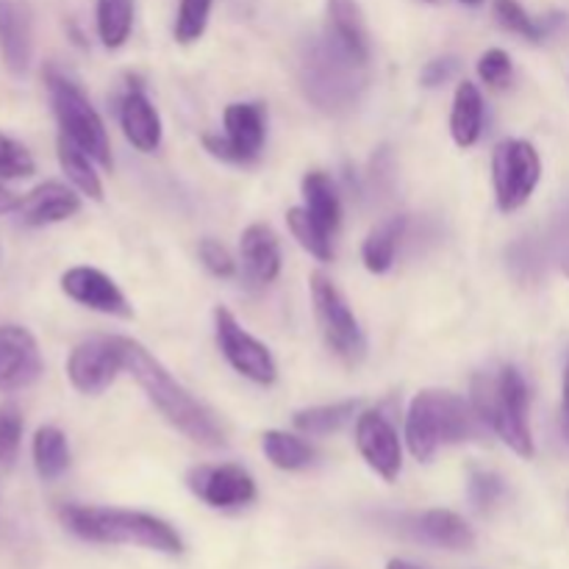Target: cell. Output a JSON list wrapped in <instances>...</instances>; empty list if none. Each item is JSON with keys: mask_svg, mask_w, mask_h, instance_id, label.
Here are the masks:
<instances>
[{"mask_svg": "<svg viewBox=\"0 0 569 569\" xmlns=\"http://www.w3.org/2000/svg\"><path fill=\"white\" fill-rule=\"evenodd\" d=\"M122 359H126V372L137 378L139 387L144 389L150 403L159 409V415L170 422L176 431L192 439L203 448H226V428L214 417V411L206 409L194 395H189L137 339L120 337Z\"/></svg>", "mask_w": 569, "mask_h": 569, "instance_id": "obj_1", "label": "cell"}, {"mask_svg": "<svg viewBox=\"0 0 569 569\" xmlns=\"http://www.w3.org/2000/svg\"><path fill=\"white\" fill-rule=\"evenodd\" d=\"M61 522L72 537L94 545H133L156 553H183V542L170 522L144 511L106 509V506L67 503L59 511Z\"/></svg>", "mask_w": 569, "mask_h": 569, "instance_id": "obj_2", "label": "cell"}, {"mask_svg": "<svg viewBox=\"0 0 569 569\" xmlns=\"http://www.w3.org/2000/svg\"><path fill=\"white\" fill-rule=\"evenodd\" d=\"M481 426L470 400L445 389H426L411 400L406 415V445L417 461H431L439 448L481 437Z\"/></svg>", "mask_w": 569, "mask_h": 569, "instance_id": "obj_3", "label": "cell"}, {"mask_svg": "<svg viewBox=\"0 0 569 569\" xmlns=\"http://www.w3.org/2000/svg\"><path fill=\"white\" fill-rule=\"evenodd\" d=\"M470 395L472 409L481 417L483 426L492 428L500 437V442L509 445L517 456L531 459L533 437L531 426H528L531 392H528L526 376L511 365L500 367L495 376L478 372V376L472 378Z\"/></svg>", "mask_w": 569, "mask_h": 569, "instance_id": "obj_4", "label": "cell"}, {"mask_svg": "<svg viewBox=\"0 0 569 569\" xmlns=\"http://www.w3.org/2000/svg\"><path fill=\"white\" fill-rule=\"evenodd\" d=\"M298 81L306 98L328 114H342L359 103L367 87V67L356 64L331 39H309L300 50Z\"/></svg>", "mask_w": 569, "mask_h": 569, "instance_id": "obj_5", "label": "cell"}, {"mask_svg": "<svg viewBox=\"0 0 569 569\" xmlns=\"http://www.w3.org/2000/svg\"><path fill=\"white\" fill-rule=\"evenodd\" d=\"M44 87H48L50 106H53V114L59 120V131L67 139H72L78 148L87 150L100 167L111 170L114 161H111L109 131H106L98 109L81 92V87L56 67H44Z\"/></svg>", "mask_w": 569, "mask_h": 569, "instance_id": "obj_6", "label": "cell"}, {"mask_svg": "<svg viewBox=\"0 0 569 569\" xmlns=\"http://www.w3.org/2000/svg\"><path fill=\"white\" fill-rule=\"evenodd\" d=\"M311 303H315L317 326H320L322 339L328 348L345 361V365L356 367L365 361L367 356V337L361 331L359 320H356L353 309L348 300L342 298L333 281L322 272L311 276Z\"/></svg>", "mask_w": 569, "mask_h": 569, "instance_id": "obj_7", "label": "cell"}, {"mask_svg": "<svg viewBox=\"0 0 569 569\" xmlns=\"http://www.w3.org/2000/svg\"><path fill=\"white\" fill-rule=\"evenodd\" d=\"M542 181V159L526 139H503L492 153L495 200L503 214L520 211Z\"/></svg>", "mask_w": 569, "mask_h": 569, "instance_id": "obj_8", "label": "cell"}, {"mask_svg": "<svg viewBox=\"0 0 569 569\" xmlns=\"http://www.w3.org/2000/svg\"><path fill=\"white\" fill-rule=\"evenodd\" d=\"M226 133H206L203 148L228 164H253L267 142V106L231 103L222 114Z\"/></svg>", "mask_w": 569, "mask_h": 569, "instance_id": "obj_9", "label": "cell"}, {"mask_svg": "<svg viewBox=\"0 0 569 569\" xmlns=\"http://www.w3.org/2000/svg\"><path fill=\"white\" fill-rule=\"evenodd\" d=\"M214 337L222 356H226V361L239 372V376L259 383V387L276 383L278 365L276 359H272L270 348H267L264 342H259L253 333L244 331V328L239 326L237 317H233L226 306H217L214 309Z\"/></svg>", "mask_w": 569, "mask_h": 569, "instance_id": "obj_10", "label": "cell"}, {"mask_svg": "<svg viewBox=\"0 0 569 569\" xmlns=\"http://www.w3.org/2000/svg\"><path fill=\"white\" fill-rule=\"evenodd\" d=\"M126 372L120 337H89L72 348L67 359V378L81 395L98 398L103 395L117 376Z\"/></svg>", "mask_w": 569, "mask_h": 569, "instance_id": "obj_11", "label": "cell"}, {"mask_svg": "<svg viewBox=\"0 0 569 569\" xmlns=\"http://www.w3.org/2000/svg\"><path fill=\"white\" fill-rule=\"evenodd\" d=\"M356 448L361 459L376 470L383 481H398L403 470V450H400V437L389 417L381 409H370L356 420Z\"/></svg>", "mask_w": 569, "mask_h": 569, "instance_id": "obj_12", "label": "cell"}, {"mask_svg": "<svg viewBox=\"0 0 569 569\" xmlns=\"http://www.w3.org/2000/svg\"><path fill=\"white\" fill-rule=\"evenodd\" d=\"M187 483L211 509H242L256 500V481L237 465L194 467Z\"/></svg>", "mask_w": 569, "mask_h": 569, "instance_id": "obj_13", "label": "cell"}, {"mask_svg": "<svg viewBox=\"0 0 569 569\" xmlns=\"http://www.w3.org/2000/svg\"><path fill=\"white\" fill-rule=\"evenodd\" d=\"M42 353L22 326H0V392H20L42 376Z\"/></svg>", "mask_w": 569, "mask_h": 569, "instance_id": "obj_14", "label": "cell"}, {"mask_svg": "<svg viewBox=\"0 0 569 569\" xmlns=\"http://www.w3.org/2000/svg\"><path fill=\"white\" fill-rule=\"evenodd\" d=\"M61 289L78 306H87V309L100 311V315L122 317V320L133 315L122 289L106 272L94 270V267H70L61 276Z\"/></svg>", "mask_w": 569, "mask_h": 569, "instance_id": "obj_15", "label": "cell"}, {"mask_svg": "<svg viewBox=\"0 0 569 569\" xmlns=\"http://www.w3.org/2000/svg\"><path fill=\"white\" fill-rule=\"evenodd\" d=\"M78 211H81V198L59 181L39 183L26 198H20V206H17L20 222L28 228L56 226V222L76 217Z\"/></svg>", "mask_w": 569, "mask_h": 569, "instance_id": "obj_16", "label": "cell"}, {"mask_svg": "<svg viewBox=\"0 0 569 569\" xmlns=\"http://www.w3.org/2000/svg\"><path fill=\"white\" fill-rule=\"evenodd\" d=\"M117 114H120L122 133H126V139L139 150V153H153V150H159L161 117L139 83L128 87V92L122 94Z\"/></svg>", "mask_w": 569, "mask_h": 569, "instance_id": "obj_17", "label": "cell"}, {"mask_svg": "<svg viewBox=\"0 0 569 569\" xmlns=\"http://www.w3.org/2000/svg\"><path fill=\"white\" fill-rule=\"evenodd\" d=\"M326 37L356 64L367 67L370 61V33L365 14L356 0H328V31Z\"/></svg>", "mask_w": 569, "mask_h": 569, "instance_id": "obj_18", "label": "cell"}, {"mask_svg": "<svg viewBox=\"0 0 569 569\" xmlns=\"http://www.w3.org/2000/svg\"><path fill=\"white\" fill-rule=\"evenodd\" d=\"M239 250H242V267L244 276L259 287L276 281L281 276V242H278L276 231L264 222H253L242 231L239 239Z\"/></svg>", "mask_w": 569, "mask_h": 569, "instance_id": "obj_19", "label": "cell"}, {"mask_svg": "<svg viewBox=\"0 0 569 569\" xmlns=\"http://www.w3.org/2000/svg\"><path fill=\"white\" fill-rule=\"evenodd\" d=\"M411 531L422 542L437 545V548L445 550H470L476 545V533L467 526L465 517L448 509H431L426 515L415 517Z\"/></svg>", "mask_w": 569, "mask_h": 569, "instance_id": "obj_20", "label": "cell"}, {"mask_svg": "<svg viewBox=\"0 0 569 569\" xmlns=\"http://www.w3.org/2000/svg\"><path fill=\"white\" fill-rule=\"evenodd\" d=\"M0 53L14 76H26L31 64V28L26 11L11 0H0Z\"/></svg>", "mask_w": 569, "mask_h": 569, "instance_id": "obj_21", "label": "cell"}, {"mask_svg": "<svg viewBox=\"0 0 569 569\" xmlns=\"http://www.w3.org/2000/svg\"><path fill=\"white\" fill-rule=\"evenodd\" d=\"M450 133L459 148H472L483 133V94L472 81H461L453 94Z\"/></svg>", "mask_w": 569, "mask_h": 569, "instance_id": "obj_22", "label": "cell"}, {"mask_svg": "<svg viewBox=\"0 0 569 569\" xmlns=\"http://www.w3.org/2000/svg\"><path fill=\"white\" fill-rule=\"evenodd\" d=\"M409 220L403 214H395L389 220L378 222L370 233H367L365 244H361V261L370 272L383 276V272L392 270L395 256H398L400 242H403V233Z\"/></svg>", "mask_w": 569, "mask_h": 569, "instance_id": "obj_23", "label": "cell"}, {"mask_svg": "<svg viewBox=\"0 0 569 569\" xmlns=\"http://www.w3.org/2000/svg\"><path fill=\"white\" fill-rule=\"evenodd\" d=\"M303 200L309 214L326 228L328 233H337L339 226H342V200H339L337 183L320 170H311L303 176Z\"/></svg>", "mask_w": 569, "mask_h": 569, "instance_id": "obj_24", "label": "cell"}, {"mask_svg": "<svg viewBox=\"0 0 569 569\" xmlns=\"http://www.w3.org/2000/svg\"><path fill=\"white\" fill-rule=\"evenodd\" d=\"M56 150H59V164L61 170H64L67 181H70L78 192L87 194V198L103 200V183H100V176L94 172V164H98V161H94L87 150L78 148L72 139H67L64 133H59Z\"/></svg>", "mask_w": 569, "mask_h": 569, "instance_id": "obj_25", "label": "cell"}, {"mask_svg": "<svg viewBox=\"0 0 569 569\" xmlns=\"http://www.w3.org/2000/svg\"><path fill=\"white\" fill-rule=\"evenodd\" d=\"M495 17H498L500 28L528 39V42H545V39L556 31V26L565 20L561 14L531 17L522 9L520 0H495Z\"/></svg>", "mask_w": 569, "mask_h": 569, "instance_id": "obj_26", "label": "cell"}, {"mask_svg": "<svg viewBox=\"0 0 569 569\" xmlns=\"http://www.w3.org/2000/svg\"><path fill=\"white\" fill-rule=\"evenodd\" d=\"M359 403L356 400H339V403L311 406V409H300L292 415V426L298 428L303 437H328L337 433L339 428L348 426L353 420Z\"/></svg>", "mask_w": 569, "mask_h": 569, "instance_id": "obj_27", "label": "cell"}, {"mask_svg": "<svg viewBox=\"0 0 569 569\" xmlns=\"http://www.w3.org/2000/svg\"><path fill=\"white\" fill-rule=\"evenodd\" d=\"M33 467H37L39 478L44 481H56L64 476L70 467V445H67L64 431L56 426H42L33 433Z\"/></svg>", "mask_w": 569, "mask_h": 569, "instance_id": "obj_28", "label": "cell"}, {"mask_svg": "<svg viewBox=\"0 0 569 569\" xmlns=\"http://www.w3.org/2000/svg\"><path fill=\"white\" fill-rule=\"evenodd\" d=\"M261 450H264V456L270 459L272 467L287 472L303 470V467H309L311 459H315V450H311L303 439L287 431H267L264 437H261Z\"/></svg>", "mask_w": 569, "mask_h": 569, "instance_id": "obj_29", "label": "cell"}, {"mask_svg": "<svg viewBox=\"0 0 569 569\" xmlns=\"http://www.w3.org/2000/svg\"><path fill=\"white\" fill-rule=\"evenodd\" d=\"M287 226L303 250H309L317 261L333 259V237L309 214L306 206H295L287 211Z\"/></svg>", "mask_w": 569, "mask_h": 569, "instance_id": "obj_30", "label": "cell"}, {"mask_svg": "<svg viewBox=\"0 0 569 569\" xmlns=\"http://www.w3.org/2000/svg\"><path fill=\"white\" fill-rule=\"evenodd\" d=\"M133 28V0H98V37L109 50L122 48Z\"/></svg>", "mask_w": 569, "mask_h": 569, "instance_id": "obj_31", "label": "cell"}, {"mask_svg": "<svg viewBox=\"0 0 569 569\" xmlns=\"http://www.w3.org/2000/svg\"><path fill=\"white\" fill-rule=\"evenodd\" d=\"M211 3H214V0H181V6H178L176 28H172L176 42L192 44L203 37L206 26H209Z\"/></svg>", "mask_w": 569, "mask_h": 569, "instance_id": "obj_32", "label": "cell"}, {"mask_svg": "<svg viewBox=\"0 0 569 569\" xmlns=\"http://www.w3.org/2000/svg\"><path fill=\"white\" fill-rule=\"evenodd\" d=\"M37 164L33 156L22 142L0 131V181H17V178L33 176Z\"/></svg>", "mask_w": 569, "mask_h": 569, "instance_id": "obj_33", "label": "cell"}, {"mask_svg": "<svg viewBox=\"0 0 569 569\" xmlns=\"http://www.w3.org/2000/svg\"><path fill=\"white\" fill-rule=\"evenodd\" d=\"M506 483L498 472L472 470L470 476V500L478 511H489L503 500Z\"/></svg>", "mask_w": 569, "mask_h": 569, "instance_id": "obj_34", "label": "cell"}, {"mask_svg": "<svg viewBox=\"0 0 569 569\" xmlns=\"http://www.w3.org/2000/svg\"><path fill=\"white\" fill-rule=\"evenodd\" d=\"M22 442V415L17 406L0 409V465H14Z\"/></svg>", "mask_w": 569, "mask_h": 569, "instance_id": "obj_35", "label": "cell"}, {"mask_svg": "<svg viewBox=\"0 0 569 569\" xmlns=\"http://www.w3.org/2000/svg\"><path fill=\"white\" fill-rule=\"evenodd\" d=\"M511 72H515V67H511V56L506 50L492 48L478 59V76L489 89L509 87Z\"/></svg>", "mask_w": 569, "mask_h": 569, "instance_id": "obj_36", "label": "cell"}, {"mask_svg": "<svg viewBox=\"0 0 569 569\" xmlns=\"http://www.w3.org/2000/svg\"><path fill=\"white\" fill-rule=\"evenodd\" d=\"M198 256H200V261H203L206 270H209L214 278L237 276V261H233V256L228 253L226 244H220L217 239H209V237L200 239Z\"/></svg>", "mask_w": 569, "mask_h": 569, "instance_id": "obj_37", "label": "cell"}, {"mask_svg": "<svg viewBox=\"0 0 569 569\" xmlns=\"http://www.w3.org/2000/svg\"><path fill=\"white\" fill-rule=\"evenodd\" d=\"M459 67L461 64H459V59H456V56H442V59L428 61V64L422 67V72H420L422 87H428V89L442 87V83H448L450 78L459 72Z\"/></svg>", "mask_w": 569, "mask_h": 569, "instance_id": "obj_38", "label": "cell"}, {"mask_svg": "<svg viewBox=\"0 0 569 569\" xmlns=\"http://www.w3.org/2000/svg\"><path fill=\"white\" fill-rule=\"evenodd\" d=\"M559 428H561V439L569 448V350L565 359V372H561V409H559Z\"/></svg>", "mask_w": 569, "mask_h": 569, "instance_id": "obj_39", "label": "cell"}, {"mask_svg": "<svg viewBox=\"0 0 569 569\" xmlns=\"http://www.w3.org/2000/svg\"><path fill=\"white\" fill-rule=\"evenodd\" d=\"M17 206H20V198H17L14 192H9V189L0 183V214H9V211H17Z\"/></svg>", "mask_w": 569, "mask_h": 569, "instance_id": "obj_40", "label": "cell"}, {"mask_svg": "<svg viewBox=\"0 0 569 569\" xmlns=\"http://www.w3.org/2000/svg\"><path fill=\"white\" fill-rule=\"evenodd\" d=\"M559 264H561V272H565V276L569 278V231H567V239H565V244H561Z\"/></svg>", "mask_w": 569, "mask_h": 569, "instance_id": "obj_41", "label": "cell"}, {"mask_svg": "<svg viewBox=\"0 0 569 569\" xmlns=\"http://www.w3.org/2000/svg\"><path fill=\"white\" fill-rule=\"evenodd\" d=\"M387 569H422V567H417V565H411V561H403V559H392L387 565Z\"/></svg>", "mask_w": 569, "mask_h": 569, "instance_id": "obj_42", "label": "cell"}, {"mask_svg": "<svg viewBox=\"0 0 569 569\" xmlns=\"http://www.w3.org/2000/svg\"><path fill=\"white\" fill-rule=\"evenodd\" d=\"M461 3H465V6H481V3H487V0H461Z\"/></svg>", "mask_w": 569, "mask_h": 569, "instance_id": "obj_43", "label": "cell"}, {"mask_svg": "<svg viewBox=\"0 0 569 569\" xmlns=\"http://www.w3.org/2000/svg\"><path fill=\"white\" fill-rule=\"evenodd\" d=\"M426 3H437V0H426Z\"/></svg>", "mask_w": 569, "mask_h": 569, "instance_id": "obj_44", "label": "cell"}]
</instances>
